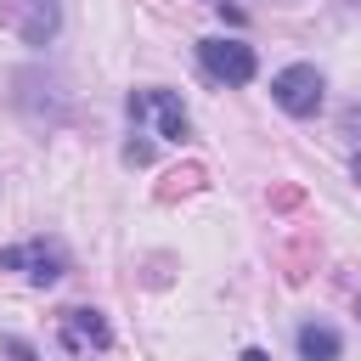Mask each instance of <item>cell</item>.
Instances as JSON below:
<instances>
[{"mask_svg": "<svg viewBox=\"0 0 361 361\" xmlns=\"http://www.w3.org/2000/svg\"><path fill=\"white\" fill-rule=\"evenodd\" d=\"M0 271H17L23 282L51 288V282H62V271H68V248H62L56 237H28V243L0 248Z\"/></svg>", "mask_w": 361, "mask_h": 361, "instance_id": "obj_1", "label": "cell"}, {"mask_svg": "<svg viewBox=\"0 0 361 361\" xmlns=\"http://www.w3.org/2000/svg\"><path fill=\"white\" fill-rule=\"evenodd\" d=\"M271 102H276L288 118H316L322 102H327V85H322L316 62H293V68L271 73Z\"/></svg>", "mask_w": 361, "mask_h": 361, "instance_id": "obj_2", "label": "cell"}, {"mask_svg": "<svg viewBox=\"0 0 361 361\" xmlns=\"http://www.w3.org/2000/svg\"><path fill=\"white\" fill-rule=\"evenodd\" d=\"M0 23L23 45H51L62 28V0H0Z\"/></svg>", "mask_w": 361, "mask_h": 361, "instance_id": "obj_3", "label": "cell"}, {"mask_svg": "<svg viewBox=\"0 0 361 361\" xmlns=\"http://www.w3.org/2000/svg\"><path fill=\"white\" fill-rule=\"evenodd\" d=\"M197 62L214 85H248L259 73L254 45H243V39H197Z\"/></svg>", "mask_w": 361, "mask_h": 361, "instance_id": "obj_4", "label": "cell"}, {"mask_svg": "<svg viewBox=\"0 0 361 361\" xmlns=\"http://www.w3.org/2000/svg\"><path fill=\"white\" fill-rule=\"evenodd\" d=\"M56 344H62L68 355H90V350H107V344H113V327H107L102 310L73 305V310L56 316Z\"/></svg>", "mask_w": 361, "mask_h": 361, "instance_id": "obj_5", "label": "cell"}, {"mask_svg": "<svg viewBox=\"0 0 361 361\" xmlns=\"http://www.w3.org/2000/svg\"><path fill=\"white\" fill-rule=\"evenodd\" d=\"M141 107L158 118V135L164 141H186V107L175 90H141Z\"/></svg>", "mask_w": 361, "mask_h": 361, "instance_id": "obj_6", "label": "cell"}, {"mask_svg": "<svg viewBox=\"0 0 361 361\" xmlns=\"http://www.w3.org/2000/svg\"><path fill=\"white\" fill-rule=\"evenodd\" d=\"M293 344H299V361H338V355H344V338H338L327 322H305V327L293 333Z\"/></svg>", "mask_w": 361, "mask_h": 361, "instance_id": "obj_7", "label": "cell"}, {"mask_svg": "<svg viewBox=\"0 0 361 361\" xmlns=\"http://www.w3.org/2000/svg\"><path fill=\"white\" fill-rule=\"evenodd\" d=\"M0 350H6V355H11V361H39V355H34V344H28V338H6V344H0Z\"/></svg>", "mask_w": 361, "mask_h": 361, "instance_id": "obj_8", "label": "cell"}, {"mask_svg": "<svg viewBox=\"0 0 361 361\" xmlns=\"http://www.w3.org/2000/svg\"><path fill=\"white\" fill-rule=\"evenodd\" d=\"M243 361H271V355L265 350H243Z\"/></svg>", "mask_w": 361, "mask_h": 361, "instance_id": "obj_9", "label": "cell"}, {"mask_svg": "<svg viewBox=\"0 0 361 361\" xmlns=\"http://www.w3.org/2000/svg\"><path fill=\"white\" fill-rule=\"evenodd\" d=\"M350 175H355V180H361V152H355V158H350Z\"/></svg>", "mask_w": 361, "mask_h": 361, "instance_id": "obj_10", "label": "cell"}]
</instances>
